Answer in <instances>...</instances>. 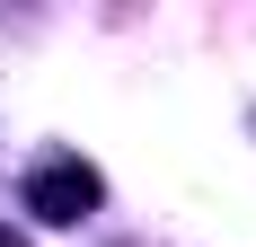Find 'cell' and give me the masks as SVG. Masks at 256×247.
<instances>
[{
    "label": "cell",
    "instance_id": "6da1fadb",
    "mask_svg": "<svg viewBox=\"0 0 256 247\" xmlns=\"http://www.w3.org/2000/svg\"><path fill=\"white\" fill-rule=\"evenodd\" d=\"M88 203H98V176L80 168V159H62V168H44L26 186V212H36V221H80Z\"/></svg>",
    "mask_w": 256,
    "mask_h": 247
},
{
    "label": "cell",
    "instance_id": "7a4b0ae2",
    "mask_svg": "<svg viewBox=\"0 0 256 247\" xmlns=\"http://www.w3.org/2000/svg\"><path fill=\"white\" fill-rule=\"evenodd\" d=\"M0 247H26V238H18V230H0Z\"/></svg>",
    "mask_w": 256,
    "mask_h": 247
}]
</instances>
